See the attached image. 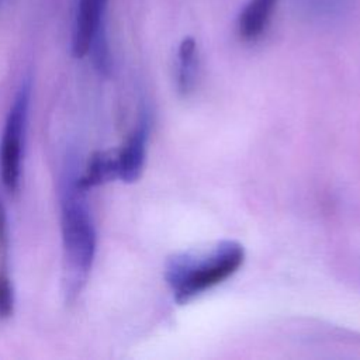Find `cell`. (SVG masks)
<instances>
[{
	"instance_id": "52a82bcc",
	"label": "cell",
	"mask_w": 360,
	"mask_h": 360,
	"mask_svg": "<svg viewBox=\"0 0 360 360\" xmlns=\"http://www.w3.org/2000/svg\"><path fill=\"white\" fill-rule=\"evenodd\" d=\"M112 179H117L114 153L97 152L90 158L84 173L76 177V183L83 191H89L90 188Z\"/></svg>"
},
{
	"instance_id": "30bf717a",
	"label": "cell",
	"mask_w": 360,
	"mask_h": 360,
	"mask_svg": "<svg viewBox=\"0 0 360 360\" xmlns=\"http://www.w3.org/2000/svg\"><path fill=\"white\" fill-rule=\"evenodd\" d=\"M8 232H7V217H6V208L3 205V201L0 198V248L4 250L7 248L8 240Z\"/></svg>"
},
{
	"instance_id": "7a4b0ae2",
	"label": "cell",
	"mask_w": 360,
	"mask_h": 360,
	"mask_svg": "<svg viewBox=\"0 0 360 360\" xmlns=\"http://www.w3.org/2000/svg\"><path fill=\"white\" fill-rule=\"evenodd\" d=\"M76 177L68 180L62 191V240L65 257L76 281L84 278L96 253L94 224Z\"/></svg>"
},
{
	"instance_id": "ba28073f",
	"label": "cell",
	"mask_w": 360,
	"mask_h": 360,
	"mask_svg": "<svg viewBox=\"0 0 360 360\" xmlns=\"http://www.w3.org/2000/svg\"><path fill=\"white\" fill-rule=\"evenodd\" d=\"M198 70L197 44L194 38L186 37L177 51V86L181 94L193 91Z\"/></svg>"
},
{
	"instance_id": "3957f363",
	"label": "cell",
	"mask_w": 360,
	"mask_h": 360,
	"mask_svg": "<svg viewBox=\"0 0 360 360\" xmlns=\"http://www.w3.org/2000/svg\"><path fill=\"white\" fill-rule=\"evenodd\" d=\"M107 4L108 0H79L72 32L73 56L80 59L90 55L93 66L101 75L111 69L105 28Z\"/></svg>"
},
{
	"instance_id": "277c9868",
	"label": "cell",
	"mask_w": 360,
	"mask_h": 360,
	"mask_svg": "<svg viewBox=\"0 0 360 360\" xmlns=\"http://www.w3.org/2000/svg\"><path fill=\"white\" fill-rule=\"evenodd\" d=\"M30 90V83H22L8 111L0 145V176L4 187L10 191H14L20 183L22 139L27 124Z\"/></svg>"
},
{
	"instance_id": "9c48e42d",
	"label": "cell",
	"mask_w": 360,
	"mask_h": 360,
	"mask_svg": "<svg viewBox=\"0 0 360 360\" xmlns=\"http://www.w3.org/2000/svg\"><path fill=\"white\" fill-rule=\"evenodd\" d=\"M14 294L10 277L4 269L0 271V318H7L13 314Z\"/></svg>"
},
{
	"instance_id": "8fae6325",
	"label": "cell",
	"mask_w": 360,
	"mask_h": 360,
	"mask_svg": "<svg viewBox=\"0 0 360 360\" xmlns=\"http://www.w3.org/2000/svg\"><path fill=\"white\" fill-rule=\"evenodd\" d=\"M0 3H1V0H0Z\"/></svg>"
},
{
	"instance_id": "5b68a950",
	"label": "cell",
	"mask_w": 360,
	"mask_h": 360,
	"mask_svg": "<svg viewBox=\"0 0 360 360\" xmlns=\"http://www.w3.org/2000/svg\"><path fill=\"white\" fill-rule=\"evenodd\" d=\"M146 139L148 129L146 122L143 121L129 135L122 148L114 153L117 179H121L125 183H132L141 176L146 153Z\"/></svg>"
},
{
	"instance_id": "6da1fadb",
	"label": "cell",
	"mask_w": 360,
	"mask_h": 360,
	"mask_svg": "<svg viewBox=\"0 0 360 360\" xmlns=\"http://www.w3.org/2000/svg\"><path fill=\"white\" fill-rule=\"evenodd\" d=\"M243 259L245 252L238 242H222L202 260L173 259L167 267V283L176 301L183 304L232 276L240 267Z\"/></svg>"
},
{
	"instance_id": "8992f818",
	"label": "cell",
	"mask_w": 360,
	"mask_h": 360,
	"mask_svg": "<svg viewBox=\"0 0 360 360\" xmlns=\"http://www.w3.org/2000/svg\"><path fill=\"white\" fill-rule=\"evenodd\" d=\"M277 0H249L238 18V31L245 41L259 38L266 30Z\"/></svg>"
}]
</instances>
